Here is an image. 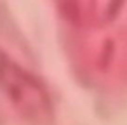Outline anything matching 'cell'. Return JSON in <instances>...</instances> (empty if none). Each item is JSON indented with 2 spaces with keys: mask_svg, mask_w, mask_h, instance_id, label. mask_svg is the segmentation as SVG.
<instances>
[{
  "mask_svg": "<svg viewBox=\"0 0 127 125\" xmlns=\"http://www.w3.org/2000/svg\"><path fill=\"white\" fill-rule=\"evenodd\" d=\"M0 89L28 120L45 122L52 116L51 94L44 83L4 52H0Z\"/></svg>",
  "mask_w": 127,
  "mask_h": 125,
  "instance_id": "obj_1",
  "label": "cell"
}]
</instances>
